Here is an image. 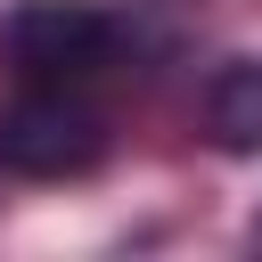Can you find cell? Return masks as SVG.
Segmentation results:
<instances>
[{
    "label": "cell",
    "instance_id": "obj_1",
    "mask_svg": "<svg viewBox=\"0 0 262 262\" xmlns=\"http://www.w3.org/2000/svg\"><path fill=\"white\" fill-rule=\"evenodd\" d=\"M123 49V16L98 0H16L0 16V66L8 82H74L90 90Z\"/></svg>",
    "mask_w": 262,
    "mask_h": 262
},
{
    "label": "cell",
    "instance_id": "obj_2",
    "mask_svg": "<svg viewBox=\"0 0 262 262\" xmlns=\"http://www.w3.org/2000/svg\"><path fill=\"white\" fill-rule=\"evenodd\" d=\"M106 156V115L90 90L74 82H16V98L0 106V164L33 172V180H74Z\"/></svg>",
    "mask_w": 262,
    "mask_h": 262
},
{
    "label": "cell",
    "instance_id": "obj_3",
    "mask_svg": "<svg viewBox=\"0 0 262 262\" xmlns=\"http://www.w3.org/2000/svg\"><path fill=\"white\" fill-rule=\"evenodd\" d=\"M205 123L229 156H262V57H229L205 90Z\"/></svg>",
    "mask_w": 262,
    "mask_h": 262
}]
</instances>
